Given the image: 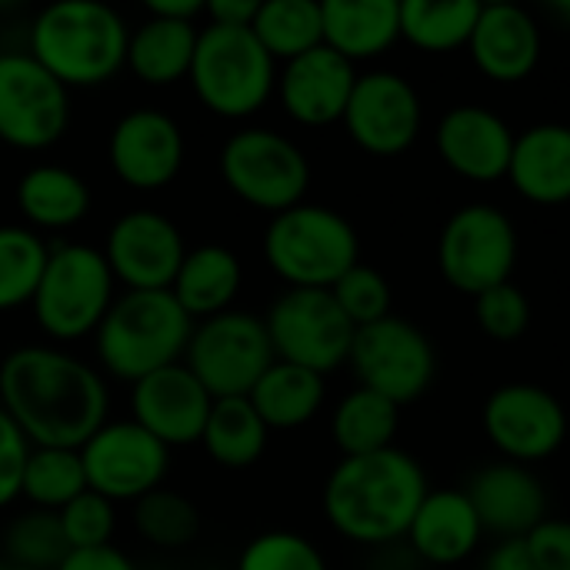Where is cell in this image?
<instances>
[{"mask_svg":"<svg viewBox=\"0 0 570 570\" xmlns=\"http://www.w3.org/2000/svg\"><path fill=\"white\" fill-rule=\"evenodd\" d=\"M0 407L30 448L80 451L110 411L107 381L57 347H17L0 361Z\"/></svg>","mask_w":570,"mask_h":570,"instance_id":"6da1fadb","label":"cell"},{"mask_svg":"<svg viewBox=\"0 0 570 570\" xmlns=\"http://www.w3.org/2000/svg\"><path fill=\"white\" fill-rule=\"evenodd\" d=\"M428 498L424 468L401 448L341 458L324 484L327 524L354 544H394L407 538Z\"/></svg>","mask_w":570,"mask_h":570,"instance_id":"7a4b0ae2","label":"cell"},{"mask_svg":"<svg viewBox=\"0 0 570 570\" xmlns=\"http://www.w3.org/2000/svg\"><path fill=\"white\" fill-rule=\"evenodd\" d=\"M130 27L100 0H57L43 7L27 37V53L40 60L67 90L100 87L127 67Z\"/></svg>","mask_w":570,"mask_h":570,"instance_id":"3957f363","label":"cell"},{"mask_svg":"<svg viewBox=\"0 0 570 570\" xmlns=\"http://www.w3.org/2000/svg\"><path fill=\"white\" fill-rule=\"evenodd\" d=\"M194 334V321L170 291H127L120 294L94 334L104 374L137 384L147 374L180 364Z\"/></svg>","mask_w":570,"mask_h":570,"instance_id":"277c9868","label":"cell"},{"mask_svg":"<svg viewBox=\"0 0 570 570\" xmlns=\"http://www.w3.org/2000/svg\"><path fill=\"white\" fill-rule=\"evenodd\" d=\"M264 261L301 291H331L351 267L361 264L354 224L324 204H297L274 214L264 230Z\"/></svg>","mask_w":570,"mask_h":570,"instance_id":"5b68a950","label":"cell"},{"mask_svg":"<svg viewBox=\"0 0 570 570\" xmlns=\"http://www.w3.org/2000/svg\"><path fill=\"white\" fill-rule=\"evenodd\" d=\"M187 80L210 114L244 120L277 94V63L250 27L207 23L197 33Z\"/></svg>","mask_w":570,"mask_h":570,"instance_id":"8992f818","label":"cell"},{"mask_svg":"<svg viewBox=\"0 0 570 570\" xmlns=\"http://www.w3.org/2000/svg\"><path fill=\"white\" fill-rule=\"evenodd\" d=\"M117 281L107 267L104 250L90 244H60L50 250L30 301L37 327L53 341H80L97 334L107 317Z\"/></svg>","mask_w":570,"mask_h":570,"instance_id":"52a82bcc","label":"cell"},{"mask_svg":"<svg viewBox=\"0 0 570 570\" xmlns=\"http://www.w3.org/2000/svg\"><path fill=\"white\" fill-rule=\"evenodd\" d=\"M220 177L237 200L267 214H284L304 204L311 164L291 137L267 127H244L230 134L220 150Z\"/></svg>","mask_w":570,"mask_h":570,"instance_id":"ba28073f","label":"cell"},{"mask_svg":"<svg viewBox=\"0 0 570 570\" xmlns=\"http://www.w3.org/2000/svg\"><path fill=\"white\" fill-rule=\"evenodd\" d=\"M274 347L264 317L250 311H224L197 321L184 364L214 401L247 397L274 364Z\"/></svg>","mask_w":570,"mask_h":570,"instance_id":"9c48e42d","label":"cell"},{"mask_svg":"<svg viewBox=\"0 0 570 570\" xmlns=\"http://www.w3.org/2000/svg\"><path fill=\"white\" fill-rule=\"evenodd\" d=\"M438 264L461 294H484L511 281L518 264V227L494 204L458 207L438 240Z\"/></svg>","mask_w":570,"mask_h":570,"instance_id":"30bf717a","label":"cell"},{"mask_svg":"<svg viewBox=\"0 0 570 570\" xmlns=\"http://www.w3.org/2000/svg\"><path fill=\"white\" fill-rule=\"evenodd\" d=\"M264 327L277 361L307 367L321 377L351 361V344L357 334L331 291L301 287H287L271 304Z\"/></svg>","mask_w":570,"mask_h":570,"instance_id":"8fae6325","label":"cell"},{"mask_svg":"<svg viewBox=\"0 0 570 570\" xmlns=\"http://www.w3.org/2000/svg\"><path fill=\"white\" fill-rule=\"evenodd\" d=\"M347 364L354 367L361 387L387 397L397 407L421 401L438 374L431 337L417 324L394 314L377 324L357 327Z\"/></svg>","mask_w":570,"mask_h":570,"instance_id":"7c38bea8","label":"cell"},{"mask_svg":"<svg viewBox=\"0 0 570 570\" xmlns=\"http://www.w3.org/2000/svg\"><path fill=\"white\" fill-rule=\"evenodd\" d=\"M70 124V90L27 50L0 53V147L47 150Z\"/></svg>","mask_w":570,"mask_h":570,"instance_id":"4fadbf2b","label":"cell"},{"mask_svg":"<svg viewBox=\"0 0 570 570\" xmlns=\"http://www.w3.org/2000/svg\"><path fill=\"white\" fill-rule=\"evenodd\" d=\"M87 488L114 504L157 491L170 468V451L134 421H107L83 448Z\"/></svg>","mask_w":570,"mask_h":570,"instance_id":"5bb4252c","label":"cell"},{"mask_svg":"<svg viewBox=\"0 0 570 570\" xmlns=\"http://www.w3.org/2000/svg\"><path fill=\"white\" fill-rule=\"evenodd\" d=\"M491 444L514 464L554 458L568 441V411L541 384H504L484 401L481 414Z\"/></svg>","mask_w":570,"mask_h":570,"instance_id":"9a60e30c","label":"cell"},{"mask_svg":"<svg viewBox=\"0 0 570 570\" xmlns=\"http://www.w3.org/2000/svg\"><path fill=\"white\" fill-rule=\"evenodd\" d=\"M104 257L114 281H120L127 291H170L187 257V244L170 217L140 207L110 224Z\"/></svg>","mask_w":570,"mask_h":570,"instance_id":"2e32d148","label":"cell"},{"mask_svg":"<svg viewBox=\"0 0 570 570\" xmlns=\"http://www.w3.org/2000/svg\"><path fill=\"white\" fill-rule=\"evenodd\" d=\"M421 97L414 83L394 70L357 73L354 94L344 110V127L357 147L377 157L404 154L421 134Z\"/></svg>","mask_w":570,"mask_h":570,"instance_id":"e0dca14e","label":"cell"},{"mask_svg":"<svg viewBox=\"0 0 570 570\" xmlns=\"http://www.w3.org/2000/svg\"><path fill=\"white\" fill-rule=\"evenodd\" d=\"M184 130L180 124L154 107L124 114L107 140V157L120 184L134 190H160L177 180L184 167Z\"/></svg>","mask_w":570,"mask_h":570,"instance_id":"ac0fdd59","label":"cell"},{"mask_svg":"<svg viewBox=\"0 0 570 570\" xmlns=\"http://www.w3.org/2000/svg\"><path fill=\"white\" fill-rule=\"evenodd\" d=\"M210 407L214 397L187 371L184 361L130 384V421L140 424L150 438H157L167 451L200 444Z\"/></svg>","mask_w":570,"mask_h":570,"instance_id":"d6986e66","label":"cell"},{"mask_svg":"<svg viewBox=\"0 0 570 570\" xmlns=\"http://www.w3.org/2000/svg\"><path fill=\"white\" fill-rule=\"evenodd\" d=\"M357 70L327 43L287 60L277 70V97L291 120L304 127H327L344 120Z\"/></svg>","mask_w":570,"mask_h":570,"instance_id":"ffe728a7","label":"cell"},{"mask_svg":"<svg viewBox=\"0 0 570 570\" xmlns=\"http://www.w3.org/2000/svg\"><path fill=\"white\" fill-rule=\"evenodd\" d=\"M434 140H438L441 160L454 174L488 184V180L508 177L518 134L508 127L501 114L481 104H458L441 117Z\"/></svg>","mask_w":570,"mask_h":570,"instance_id":"44dd1931","label":"cell"},{"mask_svg":"<svg viewBox=\"0 0 570 570\" xmlns=\"http://www.w3.org/2000/svg\"><path fill=\"white\" fill-rule=\"evenodd\" d=\"M484 524L501 541L528 538L548 518V494L538 474L524 464L501 461L481 468L464 491Z\"/></svg>","mask_w":570,"mask_h":570,"instance_id":"7402d4cb","label":"cell"},{"mask_svg":"<svg viewBox=\"0 0 570 570\" xmlns=\"http://www.w3.org/2000/svg\"><path fill=\"white\" fill-rule=\"evenodd\" d=\"M468 47L481 73L498 83H518L541 60V27L518 3H481Z\"/></svg>","mask_w":570,"mask_h":570,"instance_id":"603a6c76","label":"cell"},{"mask_svg":"<svg viewBox=\"0 0 570 570\" xmlns=\"http://www.w3.org/2000/svg\"><path fill=\"white\" fill-rule=\"evenodd\" d=\"M484 538V524L464 491H428L414 514L407 541L417 558L438 568H454L468 561Z\"/></svg>","mask_w":570,"mask_h":570,"instance_id":"cb8c5ba5","label":"cell"},{"mask_svg":"<svg viewBox=\"0 0 570 570\" xmlns=\"http://www.w3.org/2000/svg\"><path fill=\"white\" fill-rule=\"evenodd\" d=\"M508 177L531 204H568L570 124H534L518 134Z\"/></svg>","mask_w":570,"mask_h":570,"instance_id":"d4e9b609","label":"cell"},{"mask_svg":"<svg viewBox=\"0 0 570 570\" xmlns=\"http://www.w3.org/2000/svg\"><path fill=\"white\" fill-rule=\"evenodd\" d=\"M324 43L344 60H371L401 40L397 0H324Z\"/></svg>","mask_w":570,"mask_h":570,"instance_id":"484cf974","label":"cell"},{"mask_svg":"<svg viewBox=\"0 0 570 570\" xmlns=\"http://www.w3.org/2000/svg\"><path fill=\"white\" fill-rule=\"evenodd\" d=\"M240 284H244V267L237 254L224 244H200L187 250L170 284V294L197 324L230 311L234 297L240 294Z\"/></svg>","mask_w":570,"mask_h":570,"instance_id":"4316f807","label":"cell"},{"mask_svg":"<svg viewBox=\"0 0 570 570\" xmlns=\"http://www.w3.org/2000/svg\"><path fill=\"white\" fill-rule=\"evenodd\" d=\"M197 23L150 17L130 30L127 40V70L147 87H170L190 73L197 50Z\"/></svg>","mask_w":570,"mask_h":570,"instance_id":"83f0119b","label":"cell"},{"mask_svg":"<svg viewBox=\"0 0 570 570\" xmlns=\"http://www.w3.org/2000/svg\"><path fill=\"white\" fill-rule=\"evenodd\" d=\"M17 210L40 230H67L90 214V187L60 164H37L17 180Z\"/></svg>","mask_w":570,"mask_h":570,"instance_id":"f1b7e54d","label":"cell"},{"mask_svg":"<svg viewBox=\"0 0 570 570\" xmlns=\"http://www.w3.org/2000/svg\"><path fill=\"white\" fill-rule=\"evenodd\" d=\"M324 397H327L324 377L307 367L287 364V361H274L267 367V374L247 394V401L254 404V411L261 414L267 431L304 428L307 421H314Z\"/></svg>","mask_w":570,"mask_h":570,"instance_id":"f546056e","label":"cell"},{"mask_svg":"<svg viewBox=\"0 0 570 570\" xmlns=\"http://www.w3.org/2000/svg\"><path fill=\"white\" fill-rule=\"evenodd\" d=\"M397 424H401V407L357 384L351 394L337 401L331 417V438L344 458H361L394 448Z\"/></svg>","mask_w":570,"mask_h":570,"instance_id":"4dcf8cb0","label":"cell"},{"mask_svg":"<svg viewBox=\"0 0 570 570\" xmlns=\"http://www.w3.org/2000/svg\"><path fill=\"white\" fill-rule=\"evenodd\" d=\"M267 434H271L267 424L261 421V414L254 411L247 397H224V401H214L200 444L214 464L244 471L264 458Z\"/></svg>","mask_w":570,"mask_h":570,"instance_id":"1f68e13d","label":"cell"},{"mask_svg":"<svg viewBox=\"0 0 570 570\" xmlns=\"http://www.w3.org/2000/svg\"><path fill=\"white\" fill-rule=\"evenodd\" d=\"M250 33L274 57L287 63L324 43V17L317 0H264L250 23Z\"/></svg>","mask_w":570,"mask_h":570,"instance_id":"d6a6232c","label":"cell"},{"mask_svg":"<svg viewBox=\"0 0 570 570\" xmlns=\"http://www.w3.org/2000/svg\"><path fill=\"white\" fill-rule=\"evenodd\" d=\"M481 0H404L401 37L421 50H458L471 40Z\"/></svg>","mask_w":570,"mask_h":570,"instance_id":"836d02e7","label":"cell"},{"mask_svg":"<svg viewBox=\"0 0 570 570\" xmlns=\"http://www.w3.org/2000/svg\"><path fill=\"white\" fill-rule=\"evenodd\" d=\"M87 491V474L80 464V451L67 448H30L20 498H27L37 511L57 514L77 494Z\"/></svg>","mask_w":570,"mask_h":570,"instance_id":"e575fe53","label":"cell"},{"mask_svg":"<svg viewBox=\"0 0 570 570\" xmlns=\"http://www.w3.org/2000/svg\"><path fill=\"white\" fill-rule=\"evenodd\" d=\"M50 247L37 230L20 224L0 227V311H17L33 301Z\"/></svg>","mask_w":570,"mask_h":570,"instance_id":"d590c367","label":"cell"},{"mask_svg":"<svg viewBox=\"0 0 570 570\" xmlns=\"http://www.w3.org/2000/svg\"><path fill=\"white\" fill-rule=\"evenodd\" d=\"M134 528L147 544L177 551L200 534V514L190 498L157 488L140 501H134Z\"/></svg>","mask_w":570,"mask_h":570,"instance_id":"8d00e7d4","label":"cell"},{"mask_svg":"<svg viewBox=\"0 0 570 570\" xmlns=\"http://www.w3.org/2000/svg\"><path fill=\"white\" fill-rule=\"evenodd\" d=\"M7 564L27 570H57L70 554L67 538L60 531L57 514L50 511H27L20 514L3 534Z\"/></svg>","mask_w":570,"mask_h":570,"instance_id":"74e56055","label":"cell"},{"mask_svg":"<svg viewBox=\"0 0 570 570\" xmlns=\"http://www.w3.org/2000/svg\"><path fill=\"white\" fill-rule=\"evenodd\" d=\"M237 570H327L314 541L294 531H264L237 558Z\"/></svg>","mask_w":570,"mask_h":570,"instance_id":"f35d334b","label":"cell"},{"mask_svg":"<svg viewBox=\"0 0 570 570\" xmlns=\"http://www.w3.org/2000/svg\"><path fill=\"white\" fill-rule=\"evenodd\" d=\"M337 307L347 314V321L354 327H367L377 324L391 314V284L377 267L357 264L351 267L334 287H331Z\"/></svg>","mask_w":570,"mask_h":570,"instance_id":"ab89813d","label":"cell"},{"mask_svg":"<svg viewBox=\"0 0 570 570\" xmlns=\"http://www.w3.org/2000/svg\"><path fill=\"white\" fill-rule=\"evenodd\" d=\"M57 521H60V531H63L70 551L107 548L114 538V528H117V508H114V501H107L87 488L67 508L57 511Z\"/></svg>","mask_w":570,"mask_h":570,"instance_id":"60d3db41","label":"cell"},{"mask_svg":"<svg viewBox=\"0 0 570 570\" xmlns=\"http://www.w3.org/2000/svg\"><path fill=\"white\" fill-rule=\"evenodd\" d=\"M474 314H478L481 331L488 337H494V341H518L531 324L528 294L521 287H514L511 281L478 294L474 297Z\"/></svg>","mask_w":570,"mask_h":570,"instance_id":"b9f144b4","label":"cell"},{"mask_svg":"<svg viewBox=\"0 0 570 570\" xmlns=\"http://www.w3.org/2000/svg\"><path fill=\"white\" fill-rule=\"evenodd\" d=\"M27 458H30V441L10 421V414L0 407V508L13 504L20 498Z\"/></svg>","mask_w":570,"mask_h":570,"instance_id":"7bdbcfd3","label":"cell"},{"mask_svg":"<svg viewBox=\"0 0 570 570\" xmlns=\"http://www.w3.org/2000/svg\"><path fill=\"white\" fill-rule=\"evenodd\" d=\"M524 544L538 570H570V521L544 518Z\"/></svg>","mask_w":570,"mask_h":570,"instance_id":"ee69618b","label":"cell"},{"mask_svg":"<svg viewBox=\"0 0 570 570\" xmlns=\"http://www.w3.org/2000/svg\"><path fill=\"white\" fill-rule=\"evenodd\" d=\"M57 570H137V568H134V561H130L120 548L107 544V548H90V551H70V554L60 561V568Z\"/></svg>","mask_w":570,"mask_h":570,"instance_id":"f6af8a7d","label":"cell"},{"mask_svg":"<svg viewBox=\"0 0 570 570\" xmlns=\"http://www.w3.org/2000/svg\"><path fill=\"white\" fill-rule=\"evenodd\" d=\"M257 0H210L204 3V13L217 27H250L257 17Z\"/></svg>","mask_w":570,"mask_h":570,"instance_id":"bcb514c9","label":"cell"},{"mask_svg":"<svg viewBox=\"0 0 570 570\" xmlns=\"http://www.w3.org/2000/svg\"><path fill=\"white\" fill-rule=\"evenodd\" d=\"M484 570H538L524 538H511V541H498V548L484 558Z\"/></svg>","mask_w":570,"mask_h":570,"instance_id":"7dc6e473","label":"cell"},{"mask_svg":"<svg viewBox=\"0 0 570 570\" xmlns=\"http://www.w3.org/2000/svg\"><path fill=\"white\" fill-rule=\"evenodd\" d=\"M147 13L150 17H164V20H187V23H194L204 13V0H147Z\"/></svg>","mask_w":570,"mask_h":570,"instance_id":"c3c4849f","label":"cell"},{"mask_svg":"<svg viewBox=\"0 0 570 570\" xmlns=\"http://www.w3.org/2000/svg\"><path fill=\"white\" fill-rule=\"evenodd\" d=\"M551 10H554V17H558L561 23H568L570 27V0H554Z\"/></svg>","mask_w":570,"mask_h":570,"instance_id":"681fc988","label":"cell"},{"mask_svg":"<svg viewBox=\"0 0 570 570\" xmlns=\"http://www.w3.org/2000/svg\"><path fill=\"white\" fill-rule=\"evenodd\" d=\"M0 570H27V568H13V564H3V568Z\"/></svg>","mask_w":570,"mask_h":570,"instance_id":"f907efd6","label":"cell"}]
</instances>
